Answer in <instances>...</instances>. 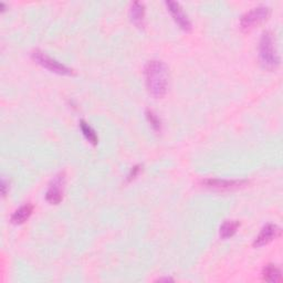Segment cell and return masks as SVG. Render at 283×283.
<instances>
[{
	"mask_svg": "<svg viewBox=\"0 0 283 283\" xmlns=\"http://www.w3.org/2000/svg\"><path fill=\"white\" fill-rule=\"evenodd\" d=\"M147 91L156 99H161L167 92L168 69L161 60L148 61L144 69Z\"/></svg>",
	"mask_w": 283,
	"mask_h": 283,
	"instance_id": "obj_1",
	"label": "cell"
},
{
	"mask_svg": "<svg viewBox=\"0 0 283 283\" xmlns=\"http://www.w3.org/2000/svg\"><path fill=\"white\" fill-rule=\"evenodd\" d=\"M259 61L262 68L268 71L277 70L280 65V57L275 48L273 34L270 31H264L259 42Z\"/></svg>",
	"mask_w": 283,
	"mask_h": 283,
	"instance_id": "obj_2",
	"label": "cell"
},
{
	"mask_svg": "<svg viewBox=\"0 0 283 283\" xmlns=\"http://www.w3.org/2000/svg\"><path fill=\"white\" fill-rule=\"evenodd\" d=\"M271 9L267 6H258L245 12L240 19V27L243 31H249L255 27L263 24L269 18Z\"/></svg>",
	"mask_w": 283,
	"mask_h": 283,
	"instance_id": "obj_3",
	"label": "cell"
},
{
	"mask_svg": "<svg viewBox=\"0 0 283 283\" xmlns=\"http://www.w3.org/2000/svg\"><path fill=\"white\" fill-rule=\"evenodd\" d=\"M31 58L33 61H36L37 63L43 66V68H46L47 70L54 73L60 74V76H72L73 74L72 69L55 60V59H52L51 57H49L40 50H34L31 54Z\"/></svg>",
	"mask_w": 283,
	"mask_h": 283,
	"instance_id": "obj_4",
	"label": "cell"
},
{
	"mask_svg": "<svg viewBox=\"0 0 283 283\" xmlns=\"http://www.w3.org/2000/svg\"><path fill=\"white\" fill-rule=\"evenodd\" d=\"M65 184L64 173H60L54 177L51 181L49 188L46 192L47 202L51 205H59L63 199V188Z\"/></svg>",
	"mask_w": 283,
	"mask_h": 283,
	"instance_id": "obj_5",
	"label": "cell"
},
{
	"mask_svg": "<svg viewBox=\"0 0 283 283\" xmlns=\"http://www.w3.org/2000/svg\"><path fill=\"white\" fill-rule=\"evenodd\" d=\"M165 5L170 14H172V17L176 21V24L180 26V28L186 32L191 31V22L188 19L187 14L185 13L184 9L182 8V6L176 2H170V0L169 2H166Z\"/></svg>",
	"mask_w": 283,
	"mask_h": 283,
	"instance_id": "obj_6",
	"label": "cell"
},
{
	"mask_svg": "<svg viewBox=\"0 0 283 283\" xmlns=\"http://www.w3.org/2000/svg\"><path fill=\"white\" fill-rule=\"evenodd\" d=\"M281 235V229L274 225V223H267V225L261 229V232L253 241V247L260 248L262 245L270 243L274 239H277Z\"/></svg>",
	"mask_w": 283,
	"mask_h": 283,
	"instance_id": "obj_7",
	"label": "cell"
},
{
	"mask_svg": "<svg viewBox=\"0 0 283 283\" xmlns=\"http://www.w3.org/2000/svg\"><path fill=\"white\" fill-rule=\"evenodd\" d=\"M247 181H229V180H215L208 178L202 182V185L207 188H213L217 190H233L241 188L247 184Z\"/></svg>",
	"mask_w": 283,
	"mask_h": 283,
	"instance_id": "obj_8",
	"label": "cell"
},
{
	"mask_svg": "<svg viewBox=\"0 0 283 283\" xmlns=\"http://www.w3.org/2000/svg\"><path fill=\"white\" fill-rule=\"evenodd\" d=\"M130 18L132 22L135 25L137 28H144L145 25V6L135 2L131 4L130 7Z\"/></svg>",
	"mask_w": 283,
	"mask_h": 283,
	"instance_id": "obj_9",
	"label": "cell"
},
{
	"mask_svg": "<svg viewBox=\"0 0 283 283\" xmlns=\"http://www.w3.org/2000/svg\"><path fill=\"white\" fill-rule=\"evenodd\" d=\"M32 213L33 206L30 203L25 204L11 215L10 220L13 225H22V223H25L29 218H30Z\"/></svg>",
	"mask_w": 283,
	"mask_h": 283,
	"instance_id": "obj_10",
	"label": "cell"
},
{
	"mask_svg": "<svg viewBox=\"0 0 283 283\" xmlns=\"http://www.w3.org/2000/svg\"><path fill=\"white\" fill-rule=\"evenodd\" d=\"M262 279L267 282H281V270L274 264H267L262 270Z\"/></svg>",
	"mask_w": 283,
	"mask_h": 283,
	"instance_id": "obj_11",
	"label": "cell"
},
{
	"mask_svg": "<svg viewBox=\"0 0 283 283\" xmlns=\"http://www.w3.org/2000/svg\"><path fill=\"white\" fill-rule=\"evenodd\" d=\"M240 227V222L237 220H226L220 227V237L222 239L232 238Z\"/></svg>",
	"mask_w": 283,
	"mask_h": 283,
	"instance_id": "obj_12",
	"label": "cell"
},
{
	"mask_svg": "<svg viewBox=\"0 0 283 283\" xmlns=\"http://www.w3.org/2000/svg\"><path fill=\"white\" fill-rule=\"evenodd\" d=\"M80 129H81L82 133H83L84 137L89 140V143H91L92 145L98 144V142H99L98 135H96L95 131L91 128V125H89L85 121L82 120L80 122Z\"/></svg>",
	"mask_w": 283,
	"mask_h": 283,
	"instance_id": "obj_13",
	"label": "cell"
},
{
	"mask_svg": "<svg viewBox=\"0 0 283 283\" xmlns=\"http://www.w3.org/2000/svg\"><path fill=\"white\" fill-rule=\"evenodd\" d=\"M145 114H146L147 121H148V123L151 124L153 130L156 131V132H161L162 131V122L158 118V116L156 115L154 112L151 111V110H147Z\"/></svg>",
	"mask_w": 283,
	"mask_h": 283,
	"instance_id": "obj_14",
	"label": "cell"
},
{
	"mask_svg": "<svg viewBox=\"0 0 283 283\" xmlns=\"http://www.w3.org/2000/svg\"><path fill=\"white\" fill-rule=\"evenodd\" d=\"M139 172H140V166H139V165H137V166H134V167L131 169L130 174L128 175V181H129V182L133 181L134 178H135V177L138 175V173H139Z\"/></svg>",
	"mask_w": 283,
	"mask_h": 283,
	"instance_id": "obj_15",
	"label": "cell"
},
{
	"mask_svg": "<svg viewBox=\"0 0 283 283\" xmlns=\"http://www.w3.org/2000/svg\"><path fill=\"white\" fill-rule=\"evenodd\" d=\"M7 188H8V184H7L5 178H3V181H2V192H3L4 197L7 195Z\"/></svg>",
	"mask_w": 283,
	"mask_h": 283,
	"instance_id": "obj_16",
	"label": "cell"
},
{
	"mask_svg": "<svg viewBox=\"0 0 283 283\" xmlns=\"http://www.w3.org/2000/svg\"><path fill=\"white\" fill-rule=\"evenodd\" d=\"M158 281H160V282H163V281H164V282H169V281H170V282H173L174 280H173V279H170V278H162V279H158Z\"/></svg>",
	"mask_w": 283,
	"mask_h": 283,
	"instance_id": "obj_17",
	"label": "cell"
},
{
	"mask_svg": "<svg viewBox=\"0 0 283 283\" xmlns=\"http://www.w3.org/2000/svg\"><path fill=\"white\" fill-rule=\"evenodd\" d=\"M0 8H2V12H4V11L6 10V5H5V3L0 4Z\"/></svg>",
	"mask_w": 283,
	"mask_h": 283,
	"instance_id": "obj_18",
	"label": "cell"
}]
</instances>
